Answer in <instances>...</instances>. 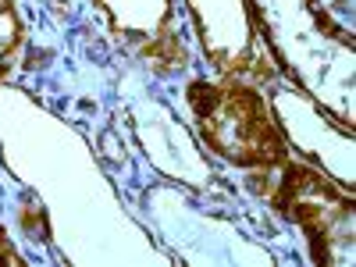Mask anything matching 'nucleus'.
Returning a JSON list of instances; mask_svg holds the SVG:
<instances>
[{"instance_id": "1", "label": "nucleus", "mask_w": 356, "mask_h": 267, "mask_svg": "<svg viewBox=\"0 0 356 267\" xmlns=\"http://www.w3.org/2000/svg\"><path fill=\"white\" fill-rule=\"evenodd\" d=\"M243 8L282 79L353 129V29L321 0H243Z\"/></svg>"}, {"instance_id": "2", "label": "nucleus", "mask_w": 356, "mask_h": 267, "mask_svg": "<svg viewBox=\"0 0 356 267\" xmlns=\"http://www.w3.org/2000/svg\"><path fill=\"white\" fill-rule=\"evenodd\" d=\"M186 104L196 132L221 161L250 171H278L289 161V143L275 125L271 104L253 82L239 75L193 79L186 86Z\"/></svg>"}, {"instance_id": "3", "label": "nucleus", "mask_w": 356, "mask_h": 267, "mask_svg": "<svg viewBox=\"0 0 356 267\" xmlns=\"http://www.w3.org/2000/svg\"><path fill=\"white\" fill-rule=\"evenodd\" d=\"M278 186L271 207L303 232L310 260L321 267H349L356 260V203L353 189L339 186L332 175L303 161H285L278 168Z\"/></svg>"}, {"instance_id": "4", "label": "nucleus", "mask_w": 356, "mask_h": 267, "mask_svg": "<svg viewBox=\"0 0 356 267\" xmlns=\"http://www.w3.org/2000/svg\"><path fill=\"white\" fill-rule=\"evenodd\" d=\"M267 104H271L282 139L296 146L303 157H310L324 175H332L339 186L353 189V129L342 125L332 111H324L292 82L275 86Z\"/></svg>"}, {"instance_id": "5", "label": "nucleus", "mask_w": 356, "mask_h": 267, "mask_svg": "<svg viewBox=\"0 0 356 267\" xmlns=\"http://www.w3.org/2000/svg\"><path fill=\"white\" fill-rule=\"evenodd\" d=\"M111 33L132 47L154 72L175 75L189 61V50L175 29V0H93Z\"/></svg>"}, {"instance_id": "6", "label": "nucleus", "mask_w": 356, "mask_h": 267, "mask_svg": "<svg viewBox=\"0 0 356 267\" xmlns=\"http://www.w3.org/2000/svg\"><path fill=\"white\" fill-rule=\"evenodd\" d=\"M207 65L221 75H246L260 65L257 33L243 0H186Z\"/></svg>"}, {"instance_id": "7", "label": "nucleus", "mask_w": 356, "mask_h": 267, "mask_svg": "<svg viewBox=\"0 0 356 267\" xmlns=\"http://www.w3.org/2000/svg\"><path fill=\"white\" fill-rule=\"evenodd\" d=\"M25 50V22L15 0H0V82H4Z\"/></svg>"}, {"instance_id": "8", "label": "nucleus", "mask_w": 356, "mask_h": 267, "mask_svg": "<svg viewBox=\"0 0 356 267\" xmlns=\"http://www.w3.org/2000/svg\"><path fill=\"white\" fill-rule=\"evenodd\" d=\"M0 264H15V267H22V264H25L22 250L15 246V239L8 235V228H4V225H0Z\"/></svg>"}, {"instance_id": "9", "label": "nucleus", "mask_w": 356, "mask_h": 267, "mask_svg": "<svg viewBox=\"0 0 356 267\" xmlns=\"http://www.w3.org/2000/svg\"><path fill=\"white\" fill-rule=\"evenodd\" d=\"M321 4H324V11H328V15H335V11H339L342 25L349 29V18H353V0H321Z\"/></svg>"}]
</instances>
